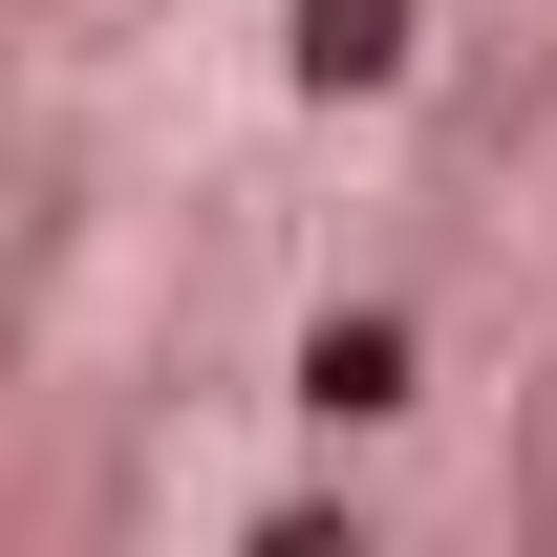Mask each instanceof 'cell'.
<instances>
[{
	"instance_id": "obj_1",
	"label": "cell",
	"mask_w": 557,
	"mask_h": 557,
	"mask_svg": "<svg viewBox=\"0 0 557 557\" xmlns=\"http://www.w3.org/2000/svg\"><path fill=\"white\" fill-rule=\"evenodd\" d=\"M300 408H322V429H386V408H408V322H386V300H322V322H300Z\"/></svg>"
},
{
	"instance_id": "obj_2",
	"label": "cell",
	"mask_w": 557,
	"mask_h": 557,
	"mask_svg": "<svg viewBox=\"0 0 557 557\" xmlns=\"http://www.w3.org/2000/svg\"><path fill=\"white\" fill-rule=\"evenodd\" d=\"M408 65V0H300V86H386Z\"/></svg>"
}]
</instances>
